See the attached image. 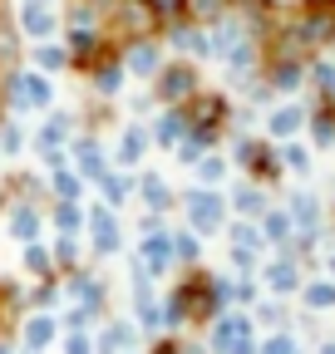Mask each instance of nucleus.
Returning a JSON list of instances; mask_svg holds the SVG:
<instances>
[{"label":"nucleus","mask_w":335,"mask_h":354,"mask_svg":"<svg viewBox=\"0 0 335 354\" xmlns=\"http://www.w3.org/2000/svg\"><path fill=\"white\" fill-rule=\"evenodd\" d=\"M25 30H50V15H45V6H39V0H30V6H25Z\"/></svg>","instance_id":"1"},{"label":"nucleus","mask_w":335,"mask_h":354,"mask_svg":"<svg viewBox=\"0 0 335 354\" xmlns=\"http://www.w3.org/2000/svg\"><path fill=\"white\" fill-rule=\"evenodd\" d=\"M188 84H192V79H188V74H183V69H178V74H173V79H168V94H183V88H188Z\"/></svg>","instance_id":"2"},{"label":"nucleus","mask_w":335,"mask_h":354,"mask_svg":"<svg viewBox=\"0 0 335 354\" xmlns=\"http://www.w3.org/2000/svg\"><path fill=\"white\" fill-rule=\"evenodd\" d=\"M153 6H158L163 15H178V10H183V0H153Z\"/></svg>","instance_id":"3"},{"label":"nucleus","mask_w":335,"mask_h":354,"mask_svg":"<svg viewBox=\"0 0 335 354\" xmlns=\"http://www.w3.org/2000/svg\"><path fill=\"white\" fill-rule=\"evenodd\" d=\"M316 6H325V0H316Z\"/></svg>","instance_id":"4"}]
</instances>
